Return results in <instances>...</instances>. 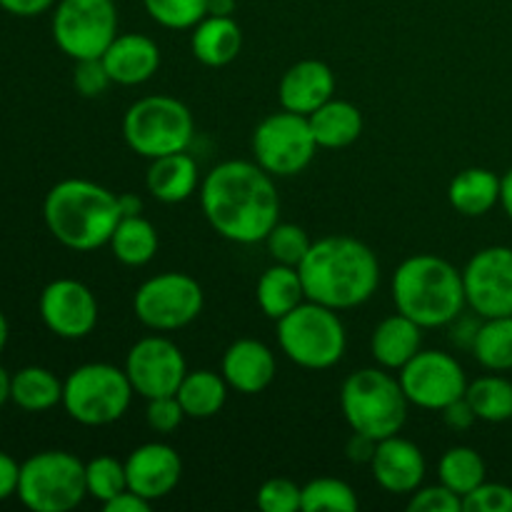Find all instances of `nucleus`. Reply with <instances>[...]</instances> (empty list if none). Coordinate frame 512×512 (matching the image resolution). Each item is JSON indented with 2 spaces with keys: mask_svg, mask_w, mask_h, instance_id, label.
I'll list each match as a JSON object with an SVG mask.
<instances>
[{
  "mask_svg": "<svg viewBox=\"0 0 512 512\" xmlns=\"http://www.w3.org/2000/svg\"><path fill=\"white\" fill-rule=\"evenodd\" d=\"M200 208L220 238L238 245L265 243L280 223L275 178L250 160H225L200 180Z\"/></svg>",
  "mask_w": 512,
  "mask_h": 512,
  "instance_id": "1",
  "label": "nucleus"
},
{
  "mask_svg": "<svg viewBox=\"0 0 512 512\" xmlns=\"http://www.w3.org/2000/svg\"><path fill=\"white\" fill-rule=\"evenodd\" d=\"M298 270L305 298L338 313L365 305L380 285L378 255L350 235L313 240Z\"/></svg>",
  "mask_w": 512,
  "mask_h": 512,
  "instance_id": "2",
  "label": "nucleus"
},
{
  "mask_svg": "<svg viewBox=\"0 0 512 512\" xmlns=\"http://www.w3.org/2000/svg\"><path fill=\"white\" fill-rule=\"evenodd\" d=\"M118 195L83 178H65L48 190L43 220L63 248L90 253L110 243L120 223Z\"/></svg>",
  "mask_w": 512,
  "mask_h": 512,
  "instance_id": "3",
  "label": "nucleus"
},
{
  "mask_svg": "<svg viewBox=\"0 0 512 512\" xmlns=\"http://www.w3.org/2000/svg\"><path fill=\"white\" fill-rule=\"evenodd\" d=\"M393 303L423 330L448 328L468 308L463 270L430 253L405 258L393 273Z\"/></svg>",
  "mask_w": 512,
  "mask_h": 512,
  "instance_id": "4",
  "label": "nucleus"
},
{
  "mask_svg": "<svg viewBox=\"0 0 512 512\" xmlns=\"http://www.w3.org/2000/svg\"><path fill=\"white\" fill-rule=\"evenodd\" d=\"M403 385L385 368H360L340 388V410L353 433L380 440L398 435L408 420Z\"/></svg>",
  "mask_w": 512,
  "mask_h": 512,
  "instance_id": "5",
  "label": "nucleus"
},
{
  "mask_svg": "<svg viewBox=\"0 0 512 512\" xmlns=\"http://www.w3.org/2000/svg\"><path fill=\"white\" fill-rule=\"evenodd\" d=\"M278 345L298 368L328 370L343 360L348 333L338 310L305 300L278 320Z\"/></svg>",
  "mask_w": 512,
  "mask_h": 512,
  "instance_id": "6",
  "label": "nucleus"
},
{
  "mask_svg": "<svg viewBox=\"0 0 512 512\" xmlns=\"http://www.w3.org/2000/svg\"><path fill=\"white\" fill-rule=\"evenodd\" d=\"M193 135V113L173 95H145L125 110L123 138L140 158L183 153L193 143Z\"/></svg>",
  "mask_w": 512,
  "mask_h": 512,
  "instance_id": "7",
  "label": "nucleus"
},
{
  "mask_svg": "<svg viewBox=\"0 0 512 512\" xmlns=\"http://www.w3.org/2000/svg\"><path fill=\"white\" fill-rule=\"evenodd\" d=\"M133 385L125 368L110 363L78 365L63 380V408L75 423L85 428H103L128 413L133 403Z\"/></svg>",
  "mask_w": 512,
  "mask_h": 512,
  "instance_id": "8",
  "label": "nucleus"
},
{
  "mask_svg": "<svg viewBox=\"0 0 512 512\" xmlns=\"http://www.w3.org/2000/svg\"><path fill=\"white\" fill-rule=\"evenodd\" d=\"M15 498L33 512H70L88 498L85 463L68 450H40L20 463Z\"/></svg>",
  "mask_w": 512,
  "mask_h": 512,
  "instance_id": "9",
  "label": "nucleus"
},
{
  "mask_svg": "<svg viewBox=\"0 0 512 512\" xmlns=\"http://www.w3.org/2000/svg\"><path fill=\"white\" fill-rule=\"evenodd\" d=\"M50 30L68 58H103L118 35V5L115 0H58Z\"/></svg>",
  "mask_w": 512,
  "mask_h": 512,
  "instance_id": "10",
  "label": "nucleus"
},
{
  "mask_svg": "<svg viewBox=\"0 0 512 512\" xmlns=\"http://www.w3.org/2000/svg\"><path fill=\"white\" fill-rule=\"evenodd\" d=\"M250 145L255 163L273 178L300 175L318 153L308 115L290 113L285 108L255 125Z\"/></svg>",
  "mask_w": 512,
  "mask_h": 512,
  "instance_id": "11",
  "label": "nucleus"
},
{
  "mask_svg": "<svg viewBox=\"0 0 512 512\" xmlns=\"http://www.w3.org/2000/svg\"><path fill=\"white\" fill-rule=\"evenodd\" d=\"M205 293L188 273L168 270L145 280L133 298V313L145 328L155 333H173L188 328L203 313Z\"/></svg>",
  "mask_w": 512,
  "mask_h": 512,
  "instance_id": "12",
  "label": "nucleus"
},
{
  "mask_svg": "<svg viewBox=\"0 0 512 512\" xmlns=\"http://www.w3.org/2000/svg\"><path fill=\"white\" fill-rule=\"evenodd\" d=\"M398 380L410 405L443 413L450 403L465 398L468 375L458 358L443 350H420L403 370Z\"/></svg>",
  "mask_w": 512,
  "mask_h": 512,
  "instance_id": "13",
  "label": "nucleus"
},
{
  "mask_svg": "<svg viewBox=\"0 0 512 512\" xmlns=\"http://www.w3.org/2000/svg\"><path fill=\"white\" fill-rule=\"evenodd\" d=\"M468 308L478 318L512 315V248L490 245L478 250L463 268Z\"/></svg>",
  "mask_w": 512,
  "mask_h": 512,
  "instance_id": "14",
  "label": "nucleus"
},
{
  "mask_svg": "<svg viewBox=\"0 0 512 512\" xmlns=\"http://www.w3.org/2000/svg\"><path fill=\"white\" fill-rule=\"evenodd\" d=\"M125 373L135 395L153 400L178 393L180 383L188 375V363L173 340L165 335H148L128 350Z\"/></svg>",
  "mask_w": 512,
  "mask_h": 512,
  "instance_id": "15",
  "label": "nucleus"
},
{
  "mask_svg": "<svg viewBox=\"0 0 512 512\" xmlns=\"http://www.w3.org/2000/svg\"><path fill=\"white\" fill-rule=\"evenodd\" d=\"M45 328L63 340H83L98 325V298L75 278L50 280L38 298Z\"/></svg>",
  "mask_w": 512,
  "mask_h": 512,
  "instance_id": "16",
  "label": "nucleus"
},
{
  "mask_svg": "<svg viewBox=\"0 0 512 512\" xmlns=\"http://www.w3.org/2000/svg\"><path fill=\"white\" fill-rule=\"evenodd\" d=\"M125 473H128V490L155 503L168 498L178 488L183 478V460L173 445L145 443L128 455Z\"/></svg>",
  "mask_w": 512,
  "mask_h": 512,
  "instance_id": "17",
  "label": "nucleus"
},
{
  "mask_svg": "<svg viewBox=\"0 0 512 512\" xmlns=\"http://www.w3.org/2000/svg\"><path fill=\"white\" fill-rule=\"evenodd\" d=\"M373 478L385 493L393 495H410L425 483V473H428V463L425 455L413 440L390 435V438L380 440L375 448L373 460Z\"/></svg>",
  "mask_w": 512,
  "mask_h": 512,
  "instance_id": "18",
  "label": "nucleus"
},
{
  "mask_svg": "<svg viewBox=\"0 0 512 512\" xmlns=\"http://www.w3.org/2000/svg\"><path fill=\"white\" fill-rule=\"evenodd\" d=\"M335 93V73L323 60H298L283 73L278 85L280 105L290 113L310 115Z\"/></svg>",
  "mask_w": 512,
  "mask_h": 512,
  "instance_id": "19",
  "label": "nucleus"
},
{
  "mask_svg": "<svg viewBox=\"0 0 512 512\" xmlns=\"http://www.w3.org/2000/svg\"><path fill=\"white\" fill-rule=\"evenodd\" d=\"M225 383L243 395L263 393L275 380L278 365H275V353L255 338H240L225 350L223 363H220Z\"/></svg>",
  "mask_w": 512,
  "mask_h": 512,
  "instance_id": "20",
  "label": "nucleus"
},
{
  "mask_svg": "<svg viewBox=\"0 0 512 512\" xmlns=\"http://www.w3.org/2000/svg\"><path fill=\"white\" fill-rule=\"evenodd\" d=\"M103 65L113 83L143 85L158 73L160 48L153 38H148V35H115V40L103 53Z\"/></svg>",
  "mask_w": 512,
  "mask_h": 512,
  "instance_id": "21",
  "label": "nucleus"
},
{
  "mask_svg": "<svg viewBox=\"0 0 512 512\" xmlns=\"http://www.w3.org/2000/svg\"><path fill=\"white\" fill-rule=\"evenodd\" d=\"M423 350V328L408 315L395 313L380 320L370 338L373 360L385 370H403Z\"/></svg>",
  "mask_w": 512,
  "mask_h": 512,
  "instance_id": "22",
  "label": "nucleus"
},
{
  "mask_svg": "<svg viewBox=\"0 0 512 512\" xmlns=\"http://www.w3.org/2000/svg\"><path fill=\"white\" fill-rule=\"evenodd\" d=\"M195 60L208 68H225L243 50V30L233 15H205L190 33Z\"/></svg>",
  "mask_w": 512,
  "mask_h": 512,
  "instance_id": "23",
  "label": "nucleus"
},
{
  "mask_svg": "<svg viewBox=\"0 0 512 512\" xmlns=\"http://www.w3.org/2000/svg\"><path fill=\"white\" fill-rule=\"evenodd\" d=\"M145 185H148V193L160 203H185L200 188L198 163L193 155H188V150L150 160Z\"/></svg>",
  "mask_w": 512,
  "mask_h": 512,
  "instance_id": "24",
  "label": "nucleus"
},
{
  "mask_svg": "<svg viewBox=\"0 0 512 512\" xmlns=\"http://www.w3.org/2000/svg\"><path fill=\"white\" fill-rule=\"evenodd\" d=\"M308 123L318 148L325 150L348 148L363 133V113L358 105L340 98H330L328 103L320 105L315 113L308 115Z\"/></svg>",
  "mask_w": 512,
  "mask_h": 512,
  "instance_id": "25",
  "label": "nucleus"
},
{
  "mask_svg": "<svg viewBox=\"0 0 512 512\" xmlns=\"http://www.w3.org/2000/svg\"><path fill=\"white\" fill-rule=\"evenodd\" d=\"M448 200L465 218L488 215L500 203V178L488 168H465L450 180Z\"/></svg>",
  "mask_w": 512,
  "mask_h": 512,
  "instance_id": "26",
  "label": "nucleus"
},
{
  "mask_svg": "<svg viewBox=\"0 0 512 512\" xmlns=\"http://www.w3.org/2000/svg\"><path fill=\"white\" fill-rule=\"evenodd\" d=\"M255 300L258 308L268 315L270 320L278 323L280 318L305 303V288L300 270L293 265H280L273 263L258 280V290H255Z\"/></svg>",
  "mask_w": 512,
  "mask_h": 512,
  "instance_id": "27",
  "label": "nucleus"
},
{
  "mask_svg": "<svg viewBox=\"0 0 512 512\" xmlns=\"http://www.w3.org/2000/svg\"><path fill=\"white\" fill-rule=\"evenodd\" d=\"M230 385L225 383L223 373H215V370H188V375L180 383L178 403L183 405L185 418L193 420H208L215 418L220 410L225 408V400H228Z\"/></svg>",
  "mask_w": 512,
  "mask_h": 512,
  "instance_id": "28",
  "label": "nucleus"
},
{
  "mask_svg": "<svg viewBox=\"0 0 512 512\" xmlns=\"http://www.w3.org/2000/svg\"><path fill=\"white\" fill-rule=\"evenodd\" d=\"M10 403L25 413H45L63 403V380L48 368L28 365L13 373Z\"/></svg>",
  "mask_w": 512,
  "mask_h": 512,
  "instance_id": "29",
  "label": "nucleus"
},
{
  "mask_svg": "<svg viewBox=\"0 0 512 512\" xmlns=\"http://www.w3.org/2000/svg\"><path fill=\"white\" fill-rule=\"evenodd\" d=\"M108 245L118 263L128 268H143L155 258L160 240L155 225L143 215H135V218H120Z\"/></svg>",
  "mask_w": 512,
  "mask_h": 512,
  "instance_id": "30",
  "label": "nucleus"
},
{
  "mask_svg": "<svg viewBox=\"0 0 512 512\" xmlns=\"http://www.w3.org/2000/svg\"><path fill=\"white\" fill-rule=\"evenodd\" d=\"M470 350H473L475 360L490 373L512 370V315L485 318L478 325Z\"/></svg>",
  "mask_w": 512,
  "mask_h": 512,
  "instance_id": "31",
  "label": "nucleus"
},
{
  "mask_svg": "<svg viewBox=\"0 0 512 512\" xmlns=\"http://www.w3.org/2000/svg\"><path fill=\"white\" fill-rule=\"evenodd\" d=\"M465 400L483 423H508L512 420V383L503 375H483L468 383Z\"/></svg>",
  "mask_w": 512,
  "mask_h": 512,
  "instance_id": "32",
  "label": "nucleus"
},
{
  "mask_svg": "<svg viewBox=\"0 0 512 512\" xmlns=\"http://www.w3.org/2000/svg\"><path fill=\"white\" fill-rule=\"evenodd\" d=\"M485 475H488V468H485L483 455L475 448H468V445H455L438 463L440 483L448 485L460 498H465L478 485H483Z\"/></svg>",
  "mask_w": 512,
  "mask_h": 512,
  "instance_id": "33",
  "label": "nucleus"
},
{
  "mask_svg": "<svg viewBox=\"0 0 512 512\" xmlns=\"http://www.w3.org/2000/svg\"><path fill=\"white\" fill-rule=\"evenodd\" d=\"M358 495L340 478H315L303 485V512H355Z\"/></svg>",
  "mask_w": 512,
  "mask_h": 512,
  "instance_id": "34",
  "label": "nucleus"
},
{
  "mask_svg": "<svg viewBox=\"0 0 512 512\" xmlns=\"http://www.w3.org/2000/svg\"><path fill=\"white\" fill-rule=\"evenodd\" d=\"M85 488H88V498L103 505L128 490V473H125L123 460L113 458V455H98V458L88 460L85 463Z\"/></svg>",
  "mask_w": 512,
  "mask_h": 512,
  "instance_id": "35",
  "label": "nucleus"
},
{
  "mask_svg": "<svg viewBox=\"0 0 512 512\" xmlns=\"http://www.w3.org/2000/svg\"><path fill=\"white\" fill-rule=\"evenodd\" d=\"M145 13L168 30H193L208 15V0H143Z\"/></svg>",
  "mask_w": 512,
  "mask_h": 512,
  "instance_id": "36",
  "label": "nucleus"
},
{
  "mask_svg": "<svg viewBox=\"0 0 512 512\" xmlns=\"http://www.w3.org/2000/svg\"><path fill=\"white\" fill-rule=\"evenodd\" d=\"M265 245H268V253L273 258V263L280 265H293L298 268L303 263V258L308 255L313 240L308 238L300 225L295 223H278L265 238Z\"/></svg>",
  "mask_w": 512,
  "mask_h": 512,
  "instance_id": "37",
  "label": "nucleus"
},
{
  "mask_svg": "<svg viewBox=\"0 0 512 512\" xmlns=\"http://www.w3.org/2000/svg\"><path fill=\"white\" fill-rule=\"evenodd\" d=\"M258 508L263 512L303 510V488L288 478H270L258 490Z\"/></svg>",
  "mask_w": 512,
  "mask_h": 512,
  "instance_id": "38",
  "label": "nucleus"
},
{
  "mask_svg": "<svg viewBox=\"0 0 512 512\" xmlns=\"http://www.w3.org/2000/svg\"><path fill=\"white\" fill-rule=\"evenodd\" d=\"M410 512H463V498L448 488V485H420L415 493H410Z\"/></svg>",
  "mask_w": 512,
  "mask_h": 512,
  "instance_id": "39",
  "label": "nucleus"
},
{
  "mask_svg": "<svg viewBox=\"0 0 512 512\" xmlns=\"http://www.w3.org/2000/svg\"><path fill=\"white\" fill-rule=\"evenodd\" d=\"M463 512H512V485L488 483L463 498Z\"/></svg>",
  "mask_w": 512,
  "mask_h": 512,
  "instance_id": "40",
  "label": "nucleus"
},
{
  "mask_svg": "<svg viewBox=\"0 0 512 512\" xmlns=\"http://www.w3.org/2000/svg\"><path fill=\"white\" fill-rule=\"evenodd\" d=\"M110 85H113V80H110L108 70H105L103 58L75 60L73 88L78 90L83 98H98V95H103Z\"/></svg>",
  "mask_w": 512,
  "mask_h": 512,
  "instance_id": "41",
  "label": "nucleus"
},
{
  "mask_svg": "<svg viewBox=\"0 0 512 512\" xmlns=\"http://www.w3.org/2000/svg\"><path fill=\"white\" fill-rule=\"evenodd\" d=\"M145 420H148L150 430L155 433H173L180 428L185 420L183 405L178 403L175 395H163V398L148 400V410H145Z\"/></svg>",
  "mask_w": 512,
  "mask_h": 512,
  "instance_id": "42",
  "label": "nucleus"
},
{
  "mask_svg": "<svg viewBox=\"0 0 512 512\" xmlns=\"http://www.w3.org/2000/svg\"><path fill=\"white\" fill-rule=\"evenodd\" d=\"M443 420L450 430H455V433H463V430L473 428L475 420H478V415H475V410L470 408L468 400L460 398L443 410Z\"/></svg>",
  "mask_w": 512,
  "mask_h": 512,
  "instance_id": "43",
  "label": "nucleus"
},
{
  "mask_svg": "<svg viewBox=\"0 0 512 512\" xmlns=\"http://www.w3.org/2000/svg\"><path fill=\"white\" fill-rule=\"evenodd\" d=\"M18 483H20V463L8 455L5 450H0V503L13 495H18Z\"/></svg>",
  "mask_w": 512,
  "mask_h": 512,
  "instance_id": "44",
  "label": "nucleus"
},
{
  "mask_svg": "<svg viewBox=\"0 0 512 512\" xmlns=\"http://www.w3.org/2000/svg\"><path fill=\"white\" fill-rule=\"evenodd\" d=\"M58 0H0V8L15 18H38L55 8Z\"/></svg>",
  "mask_w": 512,
  "mask_h": 512,
  "instance_id": "45",
  "label": "nucleus"
},
{
  "mask_svg": "<svg viewBox=\"0 0 512 512\" xmlns=\"http://www.w3.org/2000/svg\"><path fill=\"white\" fill-rule=\"evenodd\" d=\"M375 448H378V440L363 433H353L350 435L348 445H345V453H348V460H353V463L370 465V460H373L375 455Z\"/></svg>",
  "mask_w": 512,
  "mask_h": 512,
  "instance_id": "46",
  "label": "nucleus"
},
{
  "mask_svg": "<svg viewBox=\"0 0 512 512\" xmlns=\"http://www.w3.org/2000/svg\"><path fill=\"white\" fill-rule=\"evenodd\" d=\"M150 500L140 498L138 493H133V490H123L120 495H115L110 503H105L103 508L105 512H148L150 510Z\"/></svg>",
  "mask_w": 512,
  "mask_h": 512,
  "instance_id": "47",
  "label": "nucleus"
},
{
  "mask_svg": "<svg viewBox=\"0 0 512 512\" xmlns=\"http://www.w3.org/2000/svg\"><path fill=\"white\" fill-rule=\"evenodd\" d=\"M118 208H120V215H123V218H135V215H143V198L135 193H120Z\"/></svg>",
  "mask_w": 512,
  "mask_h": 512,
  "instance_id": "48",
  "label": "nucleus"
},
{
  "mask_svg": "<svg viewBox=\"0 0 512 512\" xmlns=\"http://www.w3.org/2000/svg\"><path fill=\"white\" fill-rule=\"evenodd\" d=\"M500 205H503L505 215L512 220V168L500 178Z\"/></svg>",
  "mask_w": 512,
  "mask_h": 512,
  "instance_id": "49",
  "label": "nucleus"
},
{
  "mask_svg": "<svg viewBox=\"0 0 512 512\" xmlns=\"http://www.w3.org/2000/svg\"><path fill=\"white\" fill-rule=\"evenodd\" d=\"M238 0H208V15H233Z\"/></svg>",
  "mask_w": 512,
  "mask_h": 512,
  "instance_id": "50",
  "label": "nucleus"
},
{
  "mask_svg": "<svg viewBox=\"0 0 512 512\" xmlns=\"http://www.w3.org/2000/svg\"><path fill=\"white\" fill-rule=\"evenodd\" d=\"M10 388H13V373H8V370L0 365V408H3L5 403H10Z\"/></svg>",
  "mask_w": 512,
  "mask_h": 512,
  "instance_id": "51",
  "label": "nucleus"
},
{
  "mask_svg": "<svg viewBox=\"0 0 512 512\" xmlns=\"http://www.w3.org/2000/svg\"><path fill=\"white\" fill-rule=\"evenodd\" d=\"M8 338H10V323L8 318H5L3 310H0V355H3L5 345H8Z\"/></svg>",
  "mask_w": 512,
  "mask_h": 512,
  "instance_id": "52",
  "label": "nucleus"
}]
</instances>
